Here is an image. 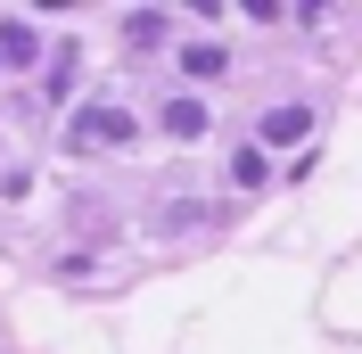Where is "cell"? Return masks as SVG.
Segmentation results:
<instances>
[{"label": "cell", "instance_id": "1", "mask_svg": "<svg viewBox=\"0 0 362 354\" xmlns=\"http://www.w3.org/2000/svg\"><path fill=\"white\" fill-rule=\"evenodd\" d=\"M99 140H107V149H124V140H132V115H124V108H90V115H74V149H99Z\"/></svg>", "mask_w": 362, "mask_h": 354}, {"label": "cell", "instance_id": "2", "mask_svg": "<svg viewBox=\"0 0 362 354\" xmlns=\"http://www.w3.org/2000/svg\"><path fill=\"white\" fill-rule=\"evenodd\" d=\"M305 132H313V115H305V108H272V115H264V140H305Z\"/></svg>", "mask_w": 362, "mask_h": 354}, {"label": "cell", "instance_id": "3", "mask_svg": "<svg viewBox=\"0 0 362 354\" xmlns=\"http://www.w3.org/2000/svg\"><path fill=\"white\" fill-rule=\"evenodd\" d=\"M165 132L198 140V132H206V108H198V99H173V108H165Z\"/></svg>", "mask_w": 362, "mask_h": 354}, {"label": "cell", "instance_id": "4", "mask_svg": "<svg viewBox=\"0 0 362 354\" xmlns=\"http://www.w3.org/2000/svg\"><path fill=\"white\" fill-rule=\"evenodd\" d=\"M33 50H42L33 25H0V58H33Z\"/></svg>", "mask_w": 362, "mask_h": 354}, {"label": "cell", "instance_id": "5", "mask_svg": "<svg viewBox=\"0 0 362 354\" xmlns=\"http://www.w3.org/2000/svg\"><path fill=\"white\" fill-rule=\"evenodd\" d=\"M181 74H223V50L198 42V50H181Z\"/></svg>", "mask_w": 362, "mask_h": 354}]
</instances>
